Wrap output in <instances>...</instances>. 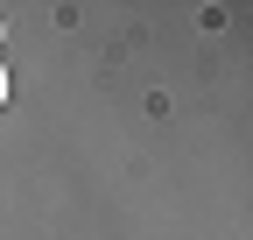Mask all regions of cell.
Segmentation results:
<instances>
[{
  "mask_svg": "<svg viewBox=\"0 0 253 240\" xmlns=\"http://www.w3.org/2000/svg\"><path fill=\"white\" fill-rule=\"evenodd\" d=\"M0 36H7V28H0Z\"/></svg>",
  "mask_w": 253,
  "mask_h": 240,
  "instance_id": "cell-2",
  "label": "cell"
},
{
  "mask_svg": "<svg viewBox=\"0 0 253 240\" xmlns=\"http://www.w3.org/2000/svg\"><path fill=\"white\" fill-rule=\"evenodd\" d=\"M0 106H7V71H0Z\"/></svg>",
  "mask_w": 253,
  "mask_h": 240,
  "instance_id": "cell-1",
  "label": "cell"
}]
</instances>
